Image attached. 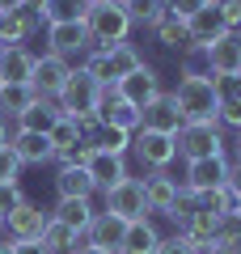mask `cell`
<instances>
[{"mask_svg": "<svg viewBox=\"0 0 241 254\" xmlns=\"http://www.w3.org/2000/svg\"><path fill=\"white\" fill-rule=\"evenodd\" d=\"M212 4H224V0H212Z\"/></svg>", "mask_w": 241, "mask_h": 254, "instance_id": "obj_51", "label": "cell"}, {"mask_svg": "<svg viewBox=\"0 0 241 254\" xmlns=\"http://www.w3.org/2000/svg\"><path fill=\"white\" fill-rule=\"evenodd\" d=\"M186 34H190V43L212 47L216 38L237 34V30H233V26H229V17H224V4H203L195 17H186Z\"/></svg>", "mask_w": 241, "mask_h": 254, "instance_id": "obj_11", "label": "cell"}, {"mask_svg": "<svg viewBox=\"0 0 241 254\" xmlns=\"http://www.w3.org/2000/svg\"><path fill=\"white\" fill-rule=\"evenodd\" d=\"M157 254H199V250H195L190 242H182V237H161Z\"/></svg>", "mask_w": 241, "mask_h": 254, "instance_id": "obj_40", "label": "cell"}, {"mask_svg": "<svg viewBox=\"0 0 241 254\" xmlns=\"http://www.w3.org/2000/svg\"><path fill=\"white\" fill-rule=\"evenodd\" d=\"M123 229H127V220L110 216V212H98V216H93V225L85 229V237H80V242H89V246H98V250H110V254H119Z\"/></svg>", "mask_w": 241, "mask_h": 254, "instance_id": "obj_25", "label": "cell"}, {"mask_svg": "<svg viewBox=\"0 0 241 254\" xmlns=\"http://www.w3.org/2000/svg\"><path fill=\"white\" fill-rule=\"evenodd\" d=\"M85 4H106V0H85Z\"/></svg>", "mask_w": 241, "mask_h": 254, "instance_id": "obj_49", "label": "cell"}, {"mask_svg": "<svg viewBox=\"0 0 241 254\" xmlns=\"http://www.w3.org/2000/svg\"><path fill=\"white\" fill-rule=\"evenodd\" d=\"M220 229H224V220L216 216V212H207V208H190L186 216L178 220V237H182V242H190L199 254L216 242V233H220Z\"/></svg>", "mask_w": 241, "mask_h": 254, "instance_id": "obj_12", "label": "cell"}, {"mask_svg": "<svg viewBox=\"0 0 241 254\" xmlns=\"http://www.w3.org/2000/svg\"><path fill=\"white\" fill-rule=\"evenodd\" d=\"M157 246H161V233L152 225V216H144V220H127L119 254H157Z\"/></svg>", "mask_w": 241, "mask_h": 254, "instance_id": "obj_24", "label": "cell"}, {"mask_svg": "<svg viewBox=\"0 0 241 254\" xmlns=\"http://www.w3.org/2000/svg\"><path fill=\"white\" fill-rule=\"evenodd\" d=\"M30 102H34V89H30V85H4V89H0V115L17 119Z\"/></svg>", "mask_w": 241, "mask_h": 254, "instance_id": "obj_31", "label": "cell"}, {"mask_svg": "<svg viewBox=\"0 0 241 254\" xmlns=\"http://www.w3.org/2000/svg\"><path fill=\"white\" fill-rule=\"evenodd\" d=\"M0 254H13V246H9V242H4V237H0Z\"/></svg>", "mask_w": 241, "mask_h": 254, "instance_id": "obj_47", "label": "cell"}, {"mask_svg": "<svg viewBox=\"0 0 241 254\" xmlns=\"http://www.w3.org/2000/svg\"><path fill=\"white\" fill-rule=\"evenodd\" d=\"M21 203H26V190H21V182H0V220L9 216V212H17Z\"/></svg>", "mask_w": 241, "mask_h": 254, "instance_id": "obj_37", "label": "cell"}, {"mask_svg": "<svg viewBox=\"0 0 241 254\" xmlns=\"http://www.w3.org/2000/svg\"><path fill=\"white\" fill-rule=\"evenodd\" d=\"M85 170H89V178L98 182V190H110L123 178H131V174H127V157L102 153V148H93V144H89V157H85Z\"/></svg>", "mask_w": 241, "mask_h": 254, "instance_id": "obj_17", "label": "cell"}, {"mask_svg": "<svg viewBox=\"0 0 241 254\" xmlns=\"http://www.w3.org/2000/svg\"><path fill=\"white\" fill-rule=\"evenodd\" d=\"M212 55V76L216 81H229V76H241V34H224L207 47Z\"/></svg>", "mask_w": 241, "mask_h": 254, "instance_id": "obj_19", "label": "cell"}, {"mask_svg": "<svg viewBox=\"0 0 241 254\" xmlns=\"http://www.w3.org/2000/svg\"><path fill=\"white\" fill-rule=\"evenodd\" d=\"M224 153H233V161H241V131H233V140L224 144Z\"/></svg>", "mask_w": 241, "mask_h": 254, "instance_id": "obj_44", "label": "cell"}, {"mask_svg": "<svg viewBox=\"0 0 241 254\" xmlns=\"http://www.w3.org/2000/svg\"><path fill=\"white\" fill-rule=\"evenodd\" d=\"M9 148L17 153V161H21V165H51V161H55L51 140L38 136V131H13Z\"/></svg>", "mask_w": 241, "mask_h": 254, "instance_id": "obj_23", "label": "cell"}, {"mask_svg": "<svg viewBox=\"0 0 241 254\" xmlns=\"http://www.w3.org/2000/svg\"><path fill=\"white\" fill-rule=\"evenodd\" d=\"M68 76H72V64L47 51V55H38V60H34V72H30V89H34V98L55 102V98H60V89L68 85Z\"/></svg>", "mask_w": 241, "mask_h": 254, "instance_id": "obj_7", "label": "cell"}, {"mask_svg": "<svg viewBox=\"0 0 241 254\" xmlns=\"http://www.w3.org/2000/svg\"><path fill=\"white\" fill-rule=\"evenodd\" d=\"M38 55L30 47H0V81L4 85H30Z\"/></svg>", "mask_w": 241, "mask_h": 254, "instance_id": "obj_22", "label": "cell"}, {"mask_svg": "<svg viewBox=\"0 0 241 254\" xmlns=\"http://www.w3.org/2000/svg\"><path fill=\"white\" fill-rule=\"evenodd\" d=\"M182 76H212V55H207V47H199V43L182 47Z\"/></svg>", "mask_w": 241, "mask_h": 254, "instance_id": "obj_32", "label": "cell"}, {"mask_svg": "<svg viewBox=\"0 0 241 254\" xmlns=\"http://www.w3.org/2000/svg\"><path fill=\"white\" fill-rule=\"evenodd\" d=\"M21 170L26 165L17 161V153L9 144H0V182H21Z\"/></svg>", "mask_w": 241, "mask_h": 254, "instance_id": "obj_38", "label": "cell"}, {"mask_svg": "<svg viewBox=\"0 0 241 254\" xmlns=\"http://www.w3.org/2000/svg\"><path fill=\"white\" fill-rule=\"evenodd\" d=\"M123 4H131V0H123Z\"/></svg>", "mask_w": 241, "mask_h": 254, "instance_id": "obj_52", "label": "cell"}, {"mask_svg": "<svg viewBox=\"0 0 241 254\" xmlns=\"http://www.w3.org/2000/svg\"><path fill=\"white\" fill-rule=\"evenodd\" d=\"M30 0H0V13H17V9H26Z\"/></svg>", "mask_w": 241, "mask_h": 254, "instance_id": "obj_46", "label": "cell"}, {"mask_svg": "<svg viewBox=\"0 0 241 254\" xmlns=\"http://www.w3.org/2000/svg\"><path fill=\"white\" fill-rule=\"evenodd\" d=\"M55 195L60 199H93L98 195V182L89 178L85 165H60L55 170Z\"/></svg>", "mask_w": 241, "mask_h": 254, "instance_id": "obj_21", "label": "cell"}, {"mask_svg": "<svg viewBox=\"0 0 241 254\" xmlns=\"http://www.w3.org/2000/svg\"><path fill=\"white\" fill-rule=\"evenodd\" d=\"M13 131H17V123L0 115V144H9V140H13Z\"/></svg>", "mask_w": 241, "mask_h": 254, "instance_id": "obj_43", "label": "cell"}, {"mask_svg": "<svg viewBox=\"0 0 241 254\" xmlns=\"http://www.w3.org/2000/svg\"><path fill=\"white\" fill-rule=\"evenodd\" d=\"M224 187L241 199V161H229V178H224Z\"/></svg>", "mask_w": 241, "mask_h": 254, "instance_id": "obj_41", "label": "cell"}, {"mask_svg": "<svg viewBox=\"0 0 241 254\" xmlns=\"http://www.w3.org/2000/svg\"><path fill=\"white\" fill-rule=\"evenodd\" d=\"M224 178H229V157L186 161V170H182V190H190V195H207V190H220Z\"/></svg>", "mask_w": 241, "mask_h": 254, "instance_id": "obj_9", "label": "cell"}, {"mask_svg": "<svg viewBox=\"0 0 241 254\" xmlns=\"http://www.w3.org/2000/svg\"><path fill=\"white\" fill-rule=\"evenodd\" d=\"M174 106H178L182 123H216V110H220V85L212 76H182L178 89L170 93Z\"/></svg>", "mask_w": 241, "mask_h": 254, "instance_id": "obj_1", "label": "cell"}, {"mask_svg": "<svg viewBox=\"0 0 241 254\" xmlns=\"http://www.w3.org/2000/svg\"><path fill=\"white\" fill-rule=\"evenodd\" d=\"M98 127L135 136V131H140V110H135L131 102H123L115 89H106V98H102V106H98Z\"/></svg>", "mask_w": 241, "mask_h": 254, "instance_id": "obj_16", "label": "cell"}, {"mask_svg": "<svg viewBox=\"0 0 241 254\" xmlns=\"http://www.w3.org/2000/svg\"><path fill=\"white\" fill-rule=\"evenodd\" d=\"M72 254H110V250H98V246H89V242H76Z\"/></svg>", "mask_w": 241, "mask_h": 254, "instance_id": "obj_45", "label": "cell"}, {"mask_svg": "<svg viewBox=\"0 0 241 254\" xmlns=\"http://www.w3.org/2000/svg\"><path fill=\"white\" fill-rule=\"evenodd\" d=\"M47 140H51L55 157H60V153H68V148H76V144H80V131H76V123H72V119H63V115H60V123L47 131Z\"/></svg>", "mask_w": 241, "mask_h": 254, "instance_id": "obj_33", "label": "cell"}, {"mask_svg": "<svg viewBox=\"0 0 241 254\" xmlns=\"http://www.w3.org/2000/svg\"><path fill=\"white\" fill-rule=\"evenodd\" d=\"M115 93L123 102H131L135 110H144V106H152V102L161 98V76H157V68H148V64H140V68H135V72H127L123 81L115 85Z\"/></svg>", "mask_w": 241, "mask_h": 254, "instance_id": "obj_10", "label": "cell"}, {"mask_svg": "<svg viewBox=\"0 0 241 254\" xmlns=\"http://www.w3.org/2000/svg\"><path fill=\"white\" fill-rule=\"evenodd\" d=\"M9 246H13V254H47L38 242H9Z\"/></svg>", "mask_w": 241, "mask_h": 254, "instance_id": "obj_42", "label": "cell"}, {"mask_svg": "<svg viewBox=\"0 0 241 254\" xmlns=\"http://www.w3.org/2000/svg\"><path fill=\"white\" fill-rule=\"evenodd\" d=\"M38 9V17L47 21V26H63V21H85V0H30Z\"/></svg>", "mask_w": 241, "mask_h": 254, "instance_id": "obj_28", "label": "cell"}, {"mask_svg": "<svg viewBox=\"0 0 241 254\" xmlns=\"http://www.w3.org/2000/svg\"><path fill=\"white\" fill-rule=\"evenodd\" d=\"M13 123H17V131H38V136H47V131L60 123V106L47 102V98H34L17 119H13Z\"/></svg>", "mask_w": 241, "mask_h": 254, "instance_id": "obj_27", "label": "cell"}, {"mask_svg": "<svg viewBox=\"0 0 241 254\" xmlns=\"http://www.w3.org/2000/svg\"><path fill=\"white\" fill-rule=\"evenodd\" d=\"M127 153H135V161L144 165V170H170V161L178 157V148H174V136H161V131H135L131 136V148Z\"/></svg>", "mask_w": 241, "mask_h": 254, "instance_id": "obj_8", "label": "cell"}, {"mask_svg": "<svg viewBox=\"0 0 241 254\" xmlns=\"http://www.w3.org/2000/svg\"><path fill=\"white\" fill-rule=\"evenodd\" d=\"M140 182H144V199H148V216L152 212L174 216V203H178L182 182L174 178V174H165V170H148V178H140Z\"/></svg>", "mask_w": 241, "mask_h": 254, "instance_id": "obj_14", "label": "cell"}, {"mask_svg": "<svg viewBox=\"0 0 241 254\" xmlns=\"http://www.w3.org/2000/svg\"><path fill=\"white\" fill-rule=\"evenodd\" d=\"M47 216H51V212H43L34 199H26L17 212L4 216V242H38V237H43Z\"/></svg>", "mask_w": 241, "mask_h": 254, "instance_id": "obj_13", "label": "cell"}, {"mask_svg": "<svg viewBox=\"0 0 241 254\" xmlns=\"http://www.w3.org/2000/svg\"><path fill=\"white\" fill-rule=\"evenodd\" d=\"M140 127H144V131H161V136H178L182 115H178V106H174L170 93H161L152 106H144V110H140Z\"/></svg>", "mask_w": 241, "mask_h": 254, "instance_id": "obj_20", "label": "cell"}, {"mask_svg": "<svg viewBox=\"0 0 241 254\" xmlns=\"http://www.w3.org/2000/svg\"><path fill=\"white\" fill-rule=\"evenodd\" d=\"M85 30H89V43L93 47H115L127 43L131 34V17H127V4L123 0H106V4H89L85 9Z\"/></svg>", "mask_w": 241, "mask_h": 254, "instance_id": "obj_4", "label": "cell"}, {"mask_svg": "<svg viewBox=\"0 0 241 254\" xmlns=\"http://www.w3.org/2000/svg\"><path fill=\"white\" fill-rule=\"evenodd\" d=\"M233 220H237V229H241V208H237V216H233Z\"/></svg>", "mask_w": 241, "mask_h": 254, "instance_id": "obj_48", "label": "cell"}, {"mask_svg": "<svg viewBox=\"0 0 241 254\" xmlns=\"http://www.w3.org/2000/svg\"><path fill=\"white\" fill-rule=\"evenodd\" d=\"M102 98H106V89H102V81L93 72H85V68H72L68 85L60 89V98H55V106H60L63 119H93L102 106Z\"/></svg>", "mask_w": 241, "mask_h": 254, "instance_id": "obj_3", "label": "cell"}, {"mask_svg": "<svg viewBox=\"0 0 241 254\" xmlns=\"http://www.w3.org/2000/svg\"><path fill=\"white\" fill-rule=\"evenodd\" d=\"M165 13V0H131L127 4V17H131V26H144V30H152V21Z\"/></svg>", "mask_w": 241, "mask_h": 254, "instance_id": "obj_34", "label": "cell"}, {"mask_svg": "<svg viewBox=\"0 0 241 254\" xmlns=\"http://www.w3.org/2000/svg\"><path fill=\"white\" fill-rule=\"evenodd\" d=\"M216 127L241 131V98H220V110H216Z\"/></svg>", "mask_w": 241, "mask_h": 254, "instance_id": "obj_36", "label": "cell"}, {"mask_svg": "<svg viewBox=\"0 0 241 254\" xmlns=\"http://www.w3.org/2000/svg\"><path fill=\"white\" fill-rule=\"evenodd\" d=\"M144 64V51L135 43H115V47H93L89 55H85V72H93L102 81V89H115L119 81H123L127 72H135Z\"/></svg>", "mask_w": 241, "mask_h": 254, "instance_id": "obj_2", "label": "cell"}, {"mask_svg": "<svg viewBox=\"0 0 241 254\" xmlns=\"http://www.w3.org/2000/svg\"><path fill=\"white\" fill-rule=\"evenodd\" d=\"M93 199H55V208H51V220H60L63 229H72L76 237H85V229L93 225Z\"/></svg>", "mask_w": 241, "mask_h": 254, "instance_id": "obj_26", "label": "cell"}, {"mask_svg": "<svg viewBox=\"0 0 241 254\" xmlns=\"http://www.w3.org/2000/svg\"><path fill=\"white\" fill-rule=\"evenodd\" d=\"M102 195H106V208L102 212H110L119 220H144L148 216V199H144V182L140 178H123L119 187L102 190Z\"/></svg>", "mask_w": 241, "mask_h": 254, "instance_id": "obj_6", "label": "cell"}, {"mask_svg": "<svg viewBox=\"0 0 241 254\" xmlns=\"http://www.w3.org/2000/svg\"><path fill=\"white\" fill-rule=\"evenodd\" d=\"M47 43H51V55H60V60H72V55H89V51H93L85 21H63V26H47Z\"/></svg>", "mask_w": 241, "mask_h": 254, "instance_id": "obj_15", "label": "cell"}, {"mask_svg": "<svg viewBox=\"0 0 241 254\" xmlns=\"http://www.w3.org/2000/svg\"><path fill=\"white\" fill-rule=\"evenodd\" d=\"M0 237H4V220H0Z\"/></svg>", "mask_w": 241, "mask_h": 254, "instance_id": "obj_50", "label": "cell"}, {"mask_svg": "<svg viewBox=\"0 0 241 254\" xmlns=\"http://www.w3.org/2000/svg\"><path fill=\"white\" fill-rule=\"evenodd\" d=\"M80 237L72 233V229H63L60 220H51L47 216V225H43V237H38V246H43L47 254H72V246H76Z\"/></svg>", "mask_w": 241, "mask_h": 254, "instance_id": "obj_30", "label": "cell"}, {"mask_svg": "<svg viewBox=\"0 0 241 254\" xmlns=\"http://www.w3.org/2000/svg\"><path fill=\"white\" fill-rule=\"evenodd\" d=\"M0 89H4V81H0Z\"/></svg>", "mask_w": 241, "mask_h": 254, "instance_id": "obj_53", "label": "cell"}, {"mask_svg": "<svg viewBox=\"0 0 241 254\" xmlns=\"http://www.w3.org/2000/svg\"><path fill=\"white\" fill-rule=\"evenodd\" d=\"M38 26H43V17H38L34 4H26L17 13H0V47H26V38Z\"/></svg>", "mask_w": 241, "mask_h": 254, "instance_id": "obj_18", "label": "cell"}, {"mask_svg": "<svg viewBox=\"0 0 241 254\" xmlns=\"http://www.w3.org/2000/svg\"><path fill=\"white\" fill-rule=\"evenodd\" d=\"M148 34L157 38V43L165 47V51H182V47L190 43V34H186V21H182V17H174L170 9H165L157 21H152V30H148Z\"/></svg>", "mask_w": 241, "mask_h": 254, "instance_id": "obj_29", "label": "cell"}, {"mask_svg": "<svg viewBox=\"0 0 241 254\" xmlns=\"http://www.w3.org/2000/svg\"><path fill=\"white\" fill-rule=\"evenodd\" d=\"M93 148L127 157V148H131V136H123V131H110V127H98V136H93Z\"/></svg>", "mask_w": 241, "mask_h": 254, "instance_id": "obj_35", "label": "cell"}, {"mask_svg": "<svg viewBox=\"0 0 241 254\" xmlns=\"http://www.w3.org/2000/svg\"><path fill=\"white\" fill-rule=\"evenodd\" d=\"M203 4H212V0H165V9H170L174 17H182V21H186V17H195V13L203 9Z\"/></svg>", "mask_w": 241, "mask_h": 254, "instance_id": "obj_39", "label": "cell"}, {"mask_svg": "<svg viewBox=\"0 0 241 254\" xmlns=\"http://www.w3.org/2000/svg\"><path fill=\"white\" fill-rule=\"evenodd\" d=\"M224 131L216 123H182L178 136H174V148H178L182 161H203V157H224Z\"/></svg>", "mask_w": 241, "mask_h": 254, "instance_id": "obj_5", "label": "cell"}]
</instances>
